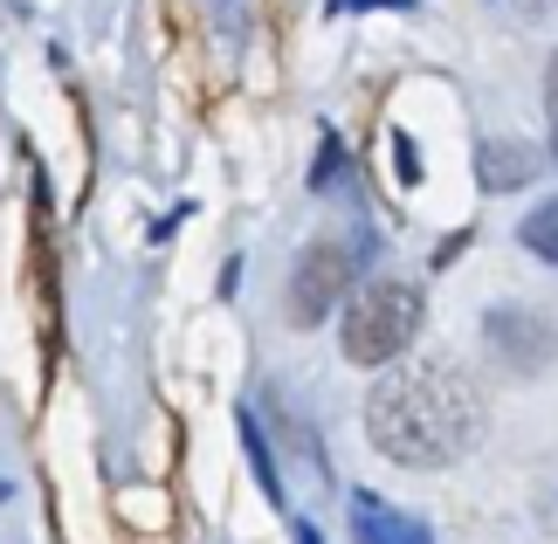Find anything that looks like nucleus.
Here are the masks:
<instances>
[{"mask_svg": "<svg viewBox=\"0 0 558 544\" xmlns=\"http://www.w3.org/2000/svg\"><path fill=\"white\" fill-rule=\"evenodd\" d=\"M366 434L400 469H448L483 442V394L448 359H414L373 386Z\"/></svg>", "mask_w": 558, "mask_h": 544, "instance_id": "f257e3e1", "label": "nucleus"}, {"mask_svg": "<svg viewBox=\"0 0 558 544\" xmlns=\"http://www.w3.org/2000/svg\"><path fill=\"white\" fill-rule=\"evenodd\" d=\"M421 282L407 276H373L366 290H359L345 303V331H338V344H345L352 365H393L407 359V344L421 338Z\"/></svg>", "mask_w": 558, "mask_h": 544, "instance_id": "f03ea898", "label": "nucleus"}, {"mask_svg": "<svg viewBox=\"0 0 558 544\" xmlns=\"http://www.w3.org/2000/svg\"><path fill=\"white\" fill-rule=\"evenodd\" d=\"M366 269V242H311L304 255H296V269H290V290H283V311L296 331H311V324H325L338 303H345L352 290V276Z\"/></svg>", "mask_w": 558, "mask_h": 544, "instance_id": "7ed1b4c3", "label": "nucleus"}, {"mask_svg": "<svg viewBox=\"0 0 558 544\" xmlns=\"http://www.w3.org/2000/svg\"><path fill=\"white\" fill-rule=\"evenodd\" d=\"M483 338H489V352H497V359H510V373H545V359H551V344H558L538 311H489Z\"/></svg>", "mask_w": 558, "mask_h": 544, "instance_id": "20e7f679", "label": "nucleus"}, {"mask_svg": "<svg viewBox=\"0 0 558 544\" xmlns=\"http://www.w3.org/2000/svg\"><path fill=\"white\" fill-rule=\"evenodd\" d=\"M345 510H352V537H359V544H435L421 517H407V510H393V504H379L373 489H352V496H345Z\"/></svg>", "mask_w": 558, "mask_h": 544, "instance_id": "39448f33", "label": "nucleus"}, {"mask_svg": "<svg viewBox=\"0 0 558 544\" xmlns=\"http://www.w3.org/2000/svg\"><path fill=\"white\" fill-rule=\"evenodd\" d=\"M476 180H483L489 193H518V186L538 180V152H531L524 138H489V145L476 152Z\"/></svg>", "mask_w": 558, "mask_h": 544, "instance_id": "423d86ee", "label": "nucleus"}, {"mask_svg": "<svg viewBox=\"0 0 558 544\" xmlns=\"http://www.w3.org/2000/svg\"><path fill=\"white\" fill-rule=\"evenodd\" d=\"M524 249L538 255V263H551V269H558V201H545V207L524 221Z\"/></svg>", "mask_w": 558, "mask_h": 544, "instance_id": "0eeeda50", "label": "nucleus"}, {"mask_svg": "<svg viewBox=\"0 0 558 544\" xmlns=\"http://www.w3.org/2000/svg\"><path fill=\"white\" fill-rule=\"evenodd\" d=\"M242 448H248V462H255V475H263V489H269V504H283V475H276V462H269V448H263V427L242 413Z\"/></svg>", "mask_w": 558, "mask_h": 544, "instance_id": "6e6552de", "label": "nucleus"}, {"mask_svg": "<svg viewBox=\"0 0 558 544\" xmlns=\"http://www.w3.org/2000/svg\"><path fill=\"white\" fill-rule=\"evenodd\" d=\"M338 166H345V145L338 138H325V152H317V172H311V186L325 193V186H338Z\"/></svg>", "mask_w": 558, "mask_h": 544, "instance_id": "1a4fd4ad", "label": "nucleus"}, {"mask_svg": "<svg viewBox=\"0 0 558 544\" xmlns=\"http://www.w3.org/2000/svg\"><path fill=\"white\" fill-rule=\"evenodd\" d=\"M393 172H400V180H407V186H414V180H421V159H414V138H393Z\"/></svg>", "mask_w": 558, "mask_h": 544, "instance_id": "9d476101", "label": "nucleus"}, {"mask_svg": "<svg viewBox=\"0 0 558 544\" xmlns=\"http://www.w3.org/2000/svg\"><path fill=\"white\" fill-rule=\"evenodd\" d=\"M545 111H551V159H558V56H551V70H545Z\"/></svg>", "mask_w": 558, "mask_h": 544, "instance_id": "9b49d317", "label": "nucleus"}, {"mask_svg": "<svg viewBox=\"0 0 558 544\" xmlns=\"http://www.w3.org/2000/svg\"><path fill=\"white\" fill-rule=\"evenodd\" d=\"M373 8H400V14H407L414 0H345V14H373Z\"/></svg>", "mask_w": 558, "mask_h": 544, "instance_id": "f8f14e48", "label": "nucleus"}, {"mask_svg": "<svg viewBox=\"0 0 558 544\" xmlns=\"http://www.w3.org/2000/svg\"><path fill=\"white\" fill-rule=\"evenodd\" d=\"M290 544H325V537H317V524H311V517H296V531H290Z\"/></svg>", "mask_w": 558, "mask_h": 544, "instance_id": "ddd939ff", "label": "nucleus"}]
</instances>
